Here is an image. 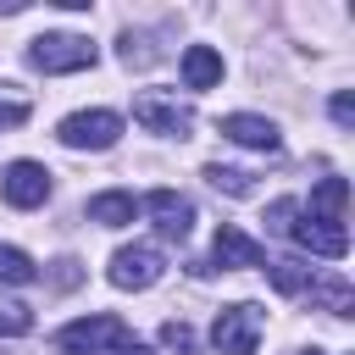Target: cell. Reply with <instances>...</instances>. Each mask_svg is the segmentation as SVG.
Masks as SVG:
<instances>
[{
  "label": "cell",
  "instance_id": "6da1fadb",
  "mask_svg": "<svg viewBox=\"0 0 355 355\" xmlns=\"http://www.w3.org/2000/svg\"><path fill=\"white\" fill-rule=\"evenodd\" d=\"M122 344H128V327H122V316H111V311L78 316V322H67V327L55 333V349H61V355H116Z\"/></svg>",
  "mask_w": 355,
  "mask_h": 355
},
{
  "label": "cell",
  "instance_id": "7a4b0ae2",
  "mask_svg": "<svg viewBox=\"0 0 355 355\" xmlns=\"http://www.w3.org/2000/svg\"><path fill=\"white\" fill-rule=\"evenodd\" d=\"M261 327H266L261 305L239 300V305L216 311V322H211V344H216V355H255V344H261Z\"/></svg>",
  "mask_w": 355,
  "mask_h": 355
},
{
  "label": "cell",
  "instance_id": "3957f363",
  "mask_svg": "<svg viewBox=\"0 0 355 355\" xmlns=\"http://www.w3.org/2000/svg\"><path fill=\"white\" fill-rule=\"evenodd\" d=\"M94 39L89 33H39L33 39V50H28V61L39 67V72H83V67H94Z\"/></svg>",
  "mask_w": 355,
  "mask_h": 355
},
{
  "label": "cell",
  "instance_id": "277c9868",
  "mask_svg": "<svg viewBox=\"0 0 355 355\" xmlns=\"http://www.w3.org/2000/svg\"><path fill=\"white\" fill-rule=\"evenodd\" d=\"M133 122H139L144 133L189 139L194 111H189V105H178V94H166V89H139V94H133Z\"/></svg>",
  "mask_w": 355,
  "mask_h": 355
},
{
  "label": "cell",
  "instance_id": "5b68a950",
  "mask_svg": "<svg viewBox=\"0 0 355 355\" xmlns=\"http://www.w3.org/2000/svg\"><path fill=\"white\" fill-rule=\"evenodd\" d=\"M55 139L67 150H111L122 139V116L116 111H72V116H61Z\"/></svg>",
  "mask_w": 355,
  "mask_h": 355
},
{
  "label": "cell",
  "instance_id": "8992f818",
  "mask_svg": "<svg viewBox=\"0 0 355 355\" xmlns=\"http://www.w3.org/2000/svg\"><path fill=\"white\" fill-rule=\"evenodd\" d=\"M161 272H166V261H161V250L155 244H122L116 255H111V266H105V277L116 283V288H155L161 283Z\"/></svg>",
  "mask_w": 355,
  "mask_h": 355
},
{
  "label": "cell",
  "instance_id": "52a82bcc",
  "mask_svg": "<svg viewBox=\"0 0 355 355\" xmlns=\"http://www.w3.org/2000/svg\"><path fill=\"white\" fill-rule=\"evenodd\" d=\"M0 194H6V205L33 211V205L50 200V172H44L39 161H11V166L0 172Z\"/></svg>",
  "mask_w": 355,
  "mask_h": 355
},
{
  "label": "cell",
  "instance_id": "ba28073f",
  "mask_svg": "<svg viewBox=\"0 0 355 355\" xmlns=\"http://www.w3.org/2000/svg\"><path fill=\"white\" fill-rule=\"evenodd\" d=\"M139 211H150L166 239H189V227H194V200L178 194V189H150V194L139 200Z\"/></svg>",
  "mask_w": 355,
  "mask_h": 355
},
{
  "label": "cell",
  "instance_id": "9c48e42d",
  "mask_svg": "<svg viewBox=\"0 0 355 355\" xmlns=\"http://www.w3.org/2000/svg\"><path fill=\"white\" fill-rule=\"evenodd\" d=\"M288 239H294L300 250H311V255H327V261H344V255H349V233H344V222H316V216H294Z\"/></svg>",
  "mask_w": 355,
  "mask_h": 355
},
{
  "label": "cell",
  "instance_id": "30bf717a",
  "mask_svg": "<svg viewBox=\"0 0 355 355\" xmlns=\"http://www.w3.org/2000/svg\"><path fill=\"white\" fill-rule=\"evenodd\" d=\"M211 261H216V266H227V272H244V266H266V250H261L244 227L222 222V227H216V239H211Z\"/></svg>",
  "mask_w": 355,
  "mask_h": 355
},
{
  "label": "cell",
  "instance_id": "8fae6325",
  "mask_svg": "<svg viewBox=\"0 0 355 355\" xmlns=\"http://www.w3.org/2000/svg\"><path fill=\"white\" fill-rule=\"evenodd\" d=\"M222 139H233V144H244V150H277V122H272V116L233 111V116H222Z\"/></svg>",
  "mask_w": 355,
  "mask_h": 355
},
{
  "label": "cell",
  "instance_id": "7c38bea8",
  "mask_svg": "<svg viewBox=\"0 0 355 355\" xmlns=\"http://www.w3.org/2000/svg\"><path fill=\"white\" fill-rule=\"evenodd\" d=\"M133 216H139V200L128 189H105L89 200V222H100V227H128Z\"/></svg>",
  "mask_w": 355,
  "mask_h": 355
},
{
  "label": "cell",
  "instance_id": "4fadbf2b",
  "mask_svg": "<svg viewBox=\"0 0 355 355\" xmlns=\"http://www.w3.org/2000/svg\"><path fill=\"white\" fill-rule=\"evenodd\" d=\"M183 83H189V89L222 83V55H216L211 44H189V50H183Z\"/></svg>",
  "mask_w": 355,
  "mask_h": 355
},
{
  "label": "cell",
  "instance_id": "5bb4252c",
  "mask_svg": "<svg viewBox=\"0 0 355 355\" xmlns=\"http://www.w3.org/2000/svg\"><path fill=\"white\" fill-rule=\"evenodd\" d=\"M344 205H349V183L344 178H322L311 189V216L316 222H344Z\"/></svg>",
  "mask_w": 355,
  "mask_h": 355
},
{
  "label": "cell",
  "instance_id": "9a60e30c",
  "mask_svg": "<svg viewBox=\"0 0 355 355\" xmlns=\"http://www.w3.org/2000/svg\"><path fill=\"white\" fill-rule=\"evenodd\" d=\"M266 277H272V288H277V294H288V300H294V294H311V277H316V272H311L300 255H283V261H266Z\"/></svg>",
  "mask_w": 355,
  "mask_h": 355
},
{
  "label": "cell",
  "instance_id": "2e32d148",
  "mask_svg": "<svg viewBox=\"0 0 355 355\" xmlns=\"http://www.w3.org/2000/svg\"><path fill=\"white\" fill-rule=\"evenodd\" d=\"M311 300H316V305H327L333 316H349V305H355V300H349V283H344L338 272H327V277H311Z\"/></svg>",
  "mask_w": 355,
  "mask_h": 355
},
{
  "label": "cell",
  "instance_id": "e0dca14e",
  "mask_svg": "<svg viewBox=\"0 0 355 355\" xmlns=\"http://www.w3.org/2000/svg\"><path fill=\"white\" fill-rule=\"evenodd\" d=\"M33 116V105H28V94L17 89V83H0V133H11V128H22Z\"/></svg>",
  "mask_w": 355,
  "mask_h": 355
},
{
  "label": "cell",
  "instance_id": "ac0fdd59",
  "mask_svg": "<svg viewBox=\"0 0 355 355\" xmlns=\"http://www.w3.org/2000/svg\"><path fill=\"white\" fill-rule=\"evenodd\" d=\"M33 277H39V266L28 261V250L0 244V283H33Z\"/></svg>",
  "mask_w": 355,
  "mask_h": 355
},
{
  "label": "cell",
  "instance_id": "d6986e66",
  "mask_svg": "<svg viewBox=\"0 0 355 355\" xmlns=\"http://www.w3.org/2000/svg\"><path fill=\"white\" fill-rule=\"evenodd\" d=\"M33 333V311L22 300H0V338H22Z\"/></svg>",
  "mask_w": 355,
  "mask_h": 355
},
{
  "label": "cell",
  "instance_id": "ffe728a7",
  "mask_svg": "<svg viewBox=\"0 0 355 355\" xmlns=\"http://www.w3.org/2000/svg\"><path fill=\"white\" fill-rule=\"evenodd\" d=\"M205 178H211V189H222V194H233V200H244L255 183H250V172H239V166H205Z\"/></svg>",
  "mask_w": 355,
  "mask_h": 355
},
{
  "label": "cell",
  "instance_id": "44dd1931",
  "mask_svg": "<svg viewBox=\"0 0 355 355\" xmlns=\"http://www.w3.org/2000/svg\"><path fill=\"white\" fill-rule=\"evenodd\" d=\"M161 338H166V349H178V355H200V338H194V327H189V322H166V327H161Z\"/></svg>",
  "mask_w": 355,
  "mask_h": 355
},
{
  "label": "cell",
  "instance_id": "7402d4cb",
  "mask_svg": "<svg viewBox=\"0 0 355 355\" xmlns=\"http://www.w3.org/2000/svg\"><path fill=\"white\" fill-rule=\"evenodd\" d=\"M294 216H300V200H272V205H266V227H272V233H283V239H288Z\"/></svg>",
  "mask_w": 355,
  "mask_h": 355
},
{
  "label": "cell",
  "instance_id": "603a6c76",
  "mask_svg": "<svg viewBox=\"0 0 355 355\" xmlns=\"http://www.w3.org/2000/svg\"><path fill=\"white\" fill-rule=\"evenodd\" d=\"M327 111H333V122H338V128H355V94H344V89H338Z\"/></svg>",
  "mask_w": 355,
  "mask_h": 355
},
{
  "label": "cell",
  "instance_id": "cb8c5ba5",
  "mask_svg": "<svg viewBox=\"0 0 355 355\" xmlns=\"http://www.w3.org/2000/svg\"><path fill=\"white\" fill-rule=\"evenodd\" d=\"M78 283V261H55V288H72Z\"/></svg>",
  "mask_w": 355,
  "mask_h": 355
},
{
  "label": "cell",
  "instance_id": "d4e9b609",
  "mask_svg": "<svg viewBox=\"0 0 355 355\" xmlns=\"http://www.w3.org/2000/svg\"><path fill=\"white\" fill-rule=\"evenodd\" d=\"M116 355H155V349H150V344H139V338H128V344H122Z\"/></svg>",
  "mask_w": 355,
  "mask_h": 355
}]
</instances>
